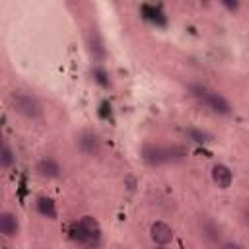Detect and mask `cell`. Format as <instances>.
Instances as JSON below:
<instances>
[{
  "instance_id": "obj_16",
  "label": "cell",
  "mask_w": 249,
  "mask_h": 249,
  "mask_svg": "<svg viewBox=\"0 0 249 249\" xmlns=\"http://www.w3.org/2000/svg\"><path fill=\"white\" fill-rule=\"evenodd\" d=\"M220 249H245L239 241H233V239H226L220 243Z\"/></svg>"
},
{
  "instance_id": "obj_6",
  "label": "cell",
  "mask_w": 249,
  "mask_h": 249,
  "mask_svg": "<svg viewBox=\"0 0 249 249\" xmlns=\"http://www.w3.org/2000/svg\"><path fill=\"white\" fill-rule=\"evenodd\" d=\"M148 235L152 239L154 245H169L175 237V230L163 222V220H156L150 224V230H148Z\"/></svg>"
},
{
  "instance_id": "obj_4",
  "label": "cell",
  "mask_w": 249,
  "mask_h": 249,
  "mask_svg": "<svg viewBox=\"0 0 249 249\" xmlns=\"http://www.w3.org/2000/svg\"><path fill=\"white\" fill-rule=\"evenodd\" d=\"M202 105H206L214 115H218V117H231L233 115V105H231V101L222 93V91H216V89H206V93H204V97H202V101H200Z\"/></svg>"
},
{
  "instance_id": "obj_14",
  "label": "cell",
  "mask_w": 249,
  "mask_h": 249,
  "mask_svg": "<svg viewBox=\"0 0 249 249\" xmlns=\"http://www.w3.org/2000/svg\"><path fill=\"white\" fill-rule=\"evenodd\" d=\"M189 136H191L195 142H198V144L208 142V134H206L204 130H198V128H189Z\"/></svg>"
},
{
  "instance_id": "obj_7",
  "label": "cell",
  "mask_w": 249,
  "mask_h": 249,
  "mask_svg": "<svg viewBox=\"0 0 249 249\" xmlns=\"http://www.w3.org/2000/svg\"><path fill=\"white\" fill-rule=\"evenodd\" d=\"M210 179H212V183L218 187V189H222V191H226V189H230L231 185H233V169L228 165V163H222V161H216V163H212V167H210Z\"/></svg>"
},
{
  "instance_id": "obj_8",
  "label": "cell",
  "mask_w": 249,
  "mask_h": 249,
  "mask_svg": "<svg viewBox=\"0 0 249 249\" xmlns=\"http://www.w3.org/2000/svg\"><path fill=\"white\" fill-rule=\"evenodd\" d=\"M76 146H78V150H80L84 156L93 158V156H97L99 150H101V140H99V136H97L95 132L84 130V132H80V136L76 138Z\"/></svg>"
},
{
  "instance_id": "obj_11",
  "label": "cell",
  "mask_w": 249,
  "mask_h": 249,
  "mask_svg": "<svg viewBox=\"0 0 249 249\" xmlns=\"http://www.w3.org/2000/svg\"><path fill=\"white\" fill-rule=\"evenodd\" d=\"M16 163V152L14 148L0 138V169H12Z\"/></svg>"
},
{
  "instance_id": "obj_12",
  "label": "cell",
  "mask_w": 249,
  "mask_h": 249,
  "mask_svg": "<svg viewBox=\"0 0 249 249\" xmlns=\"http://www.w3.org/2000/svg\"><path fill=\"white\" fill-rule=\"evenodd\" d=\"M88 47H89V53L93 54V58H97V60L105 58V47H103V41L95 29H91L88 33Z\"/></svg>"
},
{
  "instance_id": "obj_2",
  "label": "cell",
  "mask_w": 249,
  "mask_h": 249,
  "mask_svg": "<svg viewBox=\"0 0 249 249\" xmlns=\"http://www.w3.org/2000/svg\"><path fill=\"white\" fill-rule=\"evenodd\" d=\"M10 109L14 113H18L19 117L31 119V121L43 117V103L35 95L25 93V91H14V93H10Z\"/></svg>"
},
{
  "instance_id": "obj_13",
  "label": "cell",
  "mask_w": 249,
  "mask_h": 249,
  "mask_svg": "<svg viewBox=\"0 0 249 249\" xmlns=\"http://www.w3.org/2000/svg\"><path fill=\"white\" fill-rule=\"evenodd\" d=\"M200 230H202V235H204L206 239H210V241H220V237H222L220 226L214 224L212 220H204V222L200 224Z\"/></svg>"
},
{
  "instance_id": "obj_15",
  "label": "cell",
  "mask_w": 249,
  "mask_h": 249,
  "mask_svg": "<svg viewBox=\"0 0 249 249\" xmlns=\"http://www.w3.org/2000/svg\"><path fill=\"white\" fill-rule=\"evenodd\" d=\"M220 4H222L228 12H231V14H235V12L241 8V2H239V0H222Z\"/></svg>"
},
{
  "instance_id": "obj_10",
  "label": "cell",
  "mask_w": 249,
  "mask_h": 249,
  "mask_svg": "<svg viewBox=\"0 0 249 249\" xmlns=\"http://www.w3.org/2000/svg\"><path fill=\"white\" fill-rule=\"evenodd\" d=\"M35 210H37L39 216H43V218H47V220H56V216H58L56 202H54L51 196H47V195L37 196V200H35Z\"/></svg>"
},
{
  "instance_id": "obj_9",
  "label": "cell",
  "mask_w": 249,
  "mask_h": 249,
  "mask_svg": "<svg viewBox=\"0 0 249 249\" xmlns=\"http://www.w3.org/2000/svg\"><path fill=\"white\" fill-rule=\"evenodd\" d=\"M19 233V220L14 212L10 210H4L0 212V235L8 237V239H14L18 237Z\"/></svg>"
},
{
  "instance_id": "obj_5",
  "label": "cell",
  "mask_w": 249,
  "mask_h": 249,
  "mask_svg": "<svg viewBox=\"0 0 249 249\" xmlns=\"http://www.w3.org/2000/svg\"><path fill=\"white\" fill-rule=\"evenodd\" d=\"M35 175L39 179H45V181H54L62 175V165L56 158L53 156H43L37 160L35 163Z\"/></svg>"
},
{
  "instance_id": "obj_1",
  "label": "cell",
  "mask_w": 249,
  "mask_h": 249,
  "mask_svg": "<svg viewBox=\"0 0 249 249\" xmlns=\"http://www.w3.org/2000/svg\"><path fill=\"white\" fill-rule=\"evenodd\" d=\"M187 158V150L181 144H156V142H146L140 148V160L148 167H161L169 163L183 161Z\"/></svg>"
},
{
  "instance_id": "obj_17",
  "label": "cell",
  "mask_w": 249,
  "mask_h": 249,
  "mask_svg": "<svg viewBox=\"0 0 249 249\" xmlns=\"http://www.w3.org/2000/svg\"><path fill=\"white\" fill-rule=\"evenodd\" d=\"M154 249H169L167 245H154Z\"/></svg>"
},
{
  "instance_id": "obj_3",
  "label": "cell",
  "mask_w": 249,
  "mask_h": 249,
  "mask_svg": "<svg viewBox=\"0 0 249 249\" xmlns=\"http://www.w3.org/2000/svg\"><path fill=\"white\" fill-rule=\"evenodd\" d=\"M72 233H74V239L80 241V243H93L101 235V226L93 216L86 214L78 222H74Z\"/></svg>"
}]
</instances>
